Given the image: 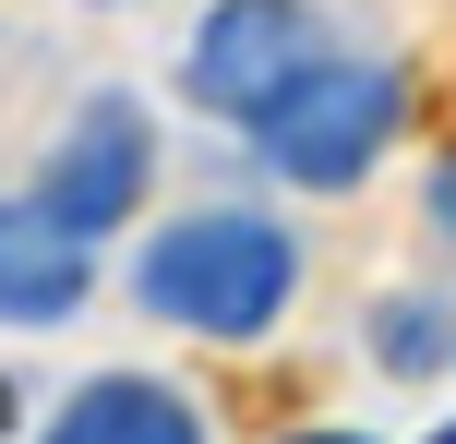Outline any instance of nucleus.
I'll use <instances>...</instances> for the list:
<instances>
[{"mask_svg":"<svg viewBox=\"0 0 456 444\" xmlns=\"http://www.w3.org/2000/svg\"><path fill=\"white\" fill-rule=\"evenodd\" d=\"M396 133H409V72L337 48V61L252 133V157H265V181H289V192H361Z\"/></svg>","mask_w":456,"mask_h":444,"instance_id":"obj_3","label":"nucleus"},{"mask_svg":"<svg viewBox=\"0 0 456 444\" xmlns=\"http://www.w3.org/2000/svg\"><path fill=\"white\" fill-rule=\"evenodd\" d=\"M420 216H433V240L456 253V144H444L433 168H420Z\"/></svg>","mask_w":456,"mask_h":444,"instance_id":"obj_8","label":"nucleus"},{"mask_svg":"<svg viewBox=\"0 0 456 444\" xmlns=\"http://www.w3.org/2000/svg\"><path fill=\"white\" fill-rule=\"evenodd\" d=\"M48 432L61 444H192L205 408H192L181 384H157V373H96V384H72V397L48 408Z\"/></svg>","mask_w":456,"mask_h":444,"instance_id":"obj_6","label":"nucleus"},{"mask_svg":"<svg viewBox=\"0 0 456 444\" xmlns=\"http://www.w3.org/2000/svg\"><path fill=\"white\" fill-rule=\"evenodd\" d=\"M444 444H456V421H444Z\"/></svg>","mask_w":456,"mask_h":444,"instance_id":"obj_10","label":"nucleus"},{"mask_svg":"<svg viewBox=\"0 0 456 444\" xmlns=\"http://www.w3.org/2000/svg\"><path fill=\"white\" fill-rule=\"evenodd\" d=\"M96 301V240L72 229L48 192H0V325L48 336Z\"/></svg>","mask_w":456,"mask_h":444,"instance_id":"obj_5","label":"nucleus"},{"mask_svg":"<svg viewBox=\"0 0 456 444\" xmlns=\"http://www.w3.org/2000/svg\"><path fill=\"white\" fill-rule=\"evenodd\" d=\"M324 61H337V24H324L313 0H205L192 36H181V96L252 144Z\"/></svg>","mask_w":456,"mask_h":444,"instance_id":"obj_2","label":"nucleus"},{"mask_svg":"<svg viewBox=\"0 0 456 444\" xmlns=\"http://www.w3.org/2000/svg\"><path fill=\"white\" fill-rule=\"evenodd\" d=\"M361 336H372V373H396V384H420V373L456 360V312L433 301V288H385Z\"/></svg>","mask_w":456,"mask_h":444,"instance_id":"obj_7","label":"nucleus"},{"mask_svg":"<svg viewBox=\"0 0 456 444\" xmlns=\"http://www.w3.org/2000/svg\"><path fill=\"white\" fill-rule=\"evenodd\" d=\"M12 421H24V397H12V384H0V432H12Z\"/></svg>","mask_w":456,"mask_h":444,"instance_id":"obj_9","label":"nucleus"},{"mask_svg":"<svg viewBox=\"0 0 456 444\" xmlns=\"http://www.w3.org/2000/svg\"><path fill=\"white\" fill-rule=\"evenodd\" d=\"M37 192H48L85 240H120V229L144 216V192H157V109H144L133 85H96L85 109H72V133L48 144Z\"/></svg>","mask_w":456,"mask_h":444,"instance_id":"obj_4","label":"nucleus"},{"mask_svg":"<svg viewBox=\"0 0 456 444\" xmlns=\"http://www.w3.org/2000/svg\"><path fill=\"white\" fill-rule=\"evenodd\" d=\"M300 301V229L265 205H192L133 253V312L205 349H265Z\"/></svg>","mask_w":456,"mask_h":444,"instance_id":"obj_1","label":"nucleus"}]
</instances>
